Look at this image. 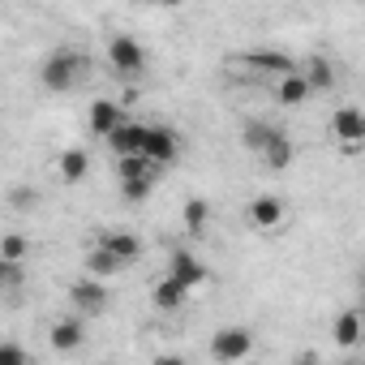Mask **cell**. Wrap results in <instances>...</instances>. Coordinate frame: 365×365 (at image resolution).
Wrapping results in <instances>:
<instances>
[{
	"label": "cell",
	"instance_id": "24",
	"mask_svg": "<svg viewBox=\"0 0 365 365\" xmlns=\"http://www.w3.org/2000/svg\"><path fill=\"white\" fill-rule=\"evenodd\" d=\"M150 185H155V172L150 176H129V180H120V198L125 202H146L150 198Z\"/></svg>",
	"mask_w": 365,
	"mask_h": 365
},
{
	"label": "cell",
	"instance_id": "18",
	"mask_svg": "<svg viewBox=\"0 0 365 365\" xmlns=\"http://www.w3.org/2000/svg\"><path fill=\"white\" fill-rule=\"evenodd\" d=\"M86 172H91V155H86L82 146L61 150V159H56V176L65 180V185H78V180H86Z\"/></svg>",
	"mask_w": 365,
	"mask_h": 365
},
{
	"label": "cell",
	"instance_id": "20",
	"mask_svg": "<svg viewBox=\"0 0 365 365\" xmlns=\"http://www.w3.org/2000/svg\"><path fill=\"white\" fill-rule=\"evenodd\" d=\"M279 133V125H271V120H262V116H254V120H245L241 125V146L245 150H254V155H262L267 150V142Z\"/></svg>",
	"mask_w": 365,
	"mask_h": 365
},
{
	"label": "cell",
	"instance_id": "28",
	"mask_svg": "<svg viewBox=\"0 0 365 365\" xmlns=\"http://www.w3.org/2000/svg\"><path fill=\"white\" fill-rule=\"evenodd\" d=\"M361 318H365V305H361Z\"/></svg>",
	"mask_w": 365,
	"mask_h": 365
},
{
	"label": "cell",
	"instance_id": "22",
	"mask_svg": "<svg viewBox=\"0 0 365 365\" xmlns=\"http://www.w3.org/2000/svg\"><path fill=\"white\" fill-rule=\"evenodd\" d=\"M180 224H185V232L198 241V237H207V224H211V202L207 198H190L185 202V211H180Z\"/></svg>",
	"mask_w": 365,
	"mask_h": 365
},
{
	"label": "cell",
	"instance_id": "1",
	"mask_svg": "<svg viewBox=\"0 0 365 365\" xmlns=\"http://www.w3.org/2000/svg\"><path fill=\"white\" fill-rule=\"evenodd\" d=\"M82 78H86V56H82L78 48H52V52L39 61V82H43V91H52V95L78 91Z\"/></svg>",
	"mask_w": 365,
	"mask_h": 365
},
{
	"label": "cell",
	"instance_id": "19",
	"mask_svg": "<svg viewBox=\"0 0 365 365\" xmlns=\"http://www.w3.org/2000/svg\"><path fill=\"white\" fill-rule=\"evenodd\" d=\"M301 73L309 78V86H314V95H327V91L335 86V78H339V73H335V65H331V61H327L322 52H314V56H309V61L301 65Z\"/></svg>",
	"mask_w": 365,
	"mask_h": 365
},
{
	"label": "cell",
	"instance_id": "17",
	"mask_svg": "<svg viewBox=\"0 0 365 365\" xmlns=\"http://www.w3.org/2000/svg\"><path fill=\"white\" fill-rule=\"evenodd\" d=\"M82 267H86V275H99V279H112V275H120L129 262L125 258H116L108 245H99L95 241V250H86V258H82Z\"/></svg>",
	"mask_w": 365,
	"mask_h": 365
},
{
	"label": "cell",
	"instance_id": "9",
	"mask_svg": "<svg viewBox=\"0 0 365 365\" xmlns=\"http://www.w3.org/2000/svg\"><path fill=\"white\" fill-rule=\"evenodd\" d=\"M129 120V112H125V103H116V99H95L91 108H86V129H91V138H108L116 125H125Z\"/></svg>",
	"mask_w": 365,
	"mask_h": 365
},
{
	"label": "cell",
	"instance_id": "16",
	"mask_svg": "<svg viewBox=\"0 0 365 365\" xmlns=\"http://www.w3.org/2000/svg\"><path fill=\"white\" fill-rule=\"evenodd\" d=\"M99 245H108V250H112L116 258H125L129 267H133V262L142 258V250H146V245H142V237H138V232H129V228H108V232H99Z\"/></svg>",
	"mask_w": 365,
	"mask_h": 365
},
{
	"label": "cell",
	"instance_id": "27",
	"mask_svg": "<svg viewBox=\"0 0 365 365\" xmlns=\"http://www.w3.org/2000/svg\"><path fill=\"white\" fill-rule=\"evenodd\" d=\"M159 5H163V9H180V5H185V0H159Z\"/></svg>",
	"mask_w": 365,
	"mask_h": 365
},
{
	"label": "cell",
	"instance_id": "8",
	"mask_svg": "<svg viewBox=\"0 0 365 365\" xmlns=\"http://www.w3.org/2000/svg\"><path fill=\"white\" fill-rule=\"evenodd\" d=\"M241 61L254 69V73H262V78H284V73H292L297 69V61L288 56V52H279V48H250V52H241Z\"/></svg>",
	"mask_w": 365,
	"mask_h": 365
},
{
	"label": "cell",
	"instance_id": "12",
	"mask_svg": "<svg viewBox=\"0 0 365 365\" xmlns=\"http://www.w3.org/2000/svg\"><path fill=\"white\" fill-rule=\"evenodd\" d=\"M190 292H194L190 284H180L176 275H168V271H163V279H155V284H150V305H155L159 314H172V309H180V305L190 301Z\"/></svg>",
	"mask_w": 365,
	"mask_h": 365
},
{
	"label": "cell",
	"instance_id": "5",
	"mask_svg": "<svg viewBox=\"0 0 365 365\" xmlns=\"http://www.w3.org/2000/svg\"><path fill=\"white\" fill-rule=\"evenodd\" d=\"M69 301H73V309L82 318H95V314H103L112 305V292H108V284L99 275H86V279H73L69 284Z\"/></svg>",
	"mask_w": 365,
	"mask_h": 365
},
{
	"label": "cell",
	"instance_id": "2",
	"mask_svg": "<svg viewBox=\"0 0 365 365\" xmlns=\"http://www.w3.org/2000/svg\"><path fill=\"white\" fill-rule=\"evenodd\" d=\"M254 348H258V339H254L250 327H220V331L211 335V344H207V356L232 365V361H250Z\"/></svg>",
	"mask_w": 365,
	"mask_h": 365
},
{
	"label": "cell",
	"instance_id": "14",
	"mask_svg": "<svg viewBox=\"0 0 365 365\" xmlns=\"http://www.w3.org/2000/svg\"><path fill=\"white\" fill-rule=\"evenodd\" d=\"M275 103L279 108H301V103H309V95H314V86H309V78L301 73V69H292V73H284V78H275Z\"/></svg>",
	"mask_w": 365,
	"mask_h": 365
},
{
	"label": "cell",
	"instance_id": "13",
	"mask_svg": "<svg viewBox=\"0 0 365 365\" xmlns=\"http://www.w3.org/2000/svg\"><path fill=\"white\" fill-rule=\"evenodd\" d=\"M48 344H52V352H61V356L78 352V348L86 344V327H82V318H56V322L48 327Z\"/></svg>",
	"mask_w": 365,
	"mask_h": 365
},
{
	"label": "cell",
	"instance_id": "11",
	"mask_svg": "<svg viewBox=\"0 0 365 365\" xmlns=\"http://www.w3.org/2000/svg\"><path fill=\"white\" fill-rule=\"evenodd\" d=\"M168 275H176L180 284H190V288H202V284H211V271H207V262H202L198 254H190V250H172V254H168Z\"/></svg>",
	"mask_w": 365,
	"mask_h": 365
},
{
	"label": "cell",
	"instance_id": "26",
	"mask_svg": "<svg viewBox=\"0 0 365 365\" xmlns=\"http://www.w3.org/2000/svg\"><path fill=\"white\" fill-rule=\"evenodd\" d=\"M0 365H31V356L18 344H0Z\"/></svg>",
	"mask_w": 365,
	"mask_h": 365
},
{
	"label": "cell",
	"instance_id": "7",
	"mask_svg": "<svg viewBox=\"0 0 365 365\" xmlns=\"http://www.w3.org/2000/svg\"><path fill=\"white\" fill-rule=\"evenodd\" d=\"M245 215H250V228H254V232H284L288 207H284V198H275V194H258Z\"/></svg>",
	"mask_w": 365,
	"mask_h": 365
},
{
	"label": "cell",
	"instance_id": "23",
	"mask_svg": "<svg viewBox=\"0 0 365 365\" xmlns=\"http://www.w3.org/2000/svg\"><path fill=\"white\" fill-rule=\"evenodd\" d=\"M155 172V163L146 159V155H116V176L120 180H129V176H150Z\"/></svg>",
	"mask_w": 365,
	"mask_h": 365
},
{
	"label": "cell",
	"instance_id": "3",
	"mask_svg": "<svg viewBox=\"0 0 365 365\" xmlns=\"http://www.w3.org/2000/svg\"><path fill=\"white\" fill-rule=\"evenodd\" d=\"M331 138L344 155H361L365 150V108L356 103H344L331 112Z\"/></svg>",
	"mask_w": 365,
	"mask_h": 365
},
{
	"label": "cell",
	"instance_id": "10",
	"mask_svg": "<svg viewBox=\"0 0 365 365\" xmlns=\"http://www.w3.org/2000/svg\"><path fill=\"white\" fill-rule=\"evenodd\" d=\"M146 159L155 168H172L180 159V133L172 125H150V138H146Z\"/></svg>",
	"mask_w": 365,
	"mask_h": 365
},
{
	"label": "cell",
	"instance_id": "15",
	"mask_svg": "<svg viewBox=\"0 0 365 365\" xmlns=\"http://www.w3.org/2000/svg\"><path fill=\"white\" fill-rule=\"evenodd\" d=\"M331 339H335L339 348H356V344L365 339V318H361V309H339V314L331 318Z\"/></svg>",
	"mask_w": 365,
	"mask_h": 365
},
{
	"label": "cell",
	"instance_id": "25",
	"mask_svg": "<svg viewBox=\"0 0 365 365\" xmlns=\"http://www.w3.org/2000/svg\"><path fill=\"white\" fill-rule=\"evenodd\" d=\"M31 254V241L22 232H5V241H0V262H22Z\"/></svg>",
	"mask_w": 365,
	"mask_h": 365
},
{
	"label": "cell",
	"instance_id": "21",
	"mask_svg": "<svg viewBox=\"0 0 365 365\" xmlns=\"http://www.w3.org/2000/svg\"><path fill=\"white\" fill-rule=\"evenodd\" d=\"M292 159H297V146H292V138H288V133L279 129V133H275V138L267 142V150H262V163H267L271 172H284V168H288Z\"/></svg>",
	"mask_w": 365,
	"mask_h": 365
},
{
	"label": "cell",
	"instance_id": "6",
	"mask_svg": "<svg viewBox=\"0 0 365 365\" xmlns=\"http://www.w3.org/2000/svg\"><path fill=\"white\" fill-rule=\"evenodd\" d=\"M146 138H150V125L138 120V116H129L125 125H116V129L103 138V146H108L112 155H146Z\"/></svg>",
	"mask_w": 365,
	"mask_h": 365
},
{
	"label": "cell",
	"instance_id": "4",
	"mask_svg": "<svg viewBox=\"0 0 365 365\" xmlns=\"http://www.w3.org/2000/svg\"><path fill=\"white\" fill-rule=\"evenodd\" d=\"M103 56H108V65L120 78H142V69H146V48L133 35H112L108 48H103Z\"/></svg>",
	"mask_w": 365,
	"mask_h": 365
}]
</instances>
